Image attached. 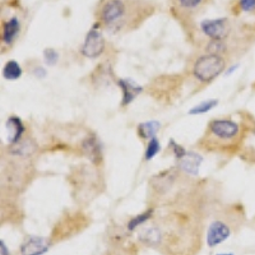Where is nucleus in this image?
I'll return each instance as SVG.
<instances>
[{
    "instance_id": "0eeeda50",
    "label": "nucleus",
    "mask_w": 255,
    "mask_h": 255,
    "mask_svg": "<svg viewBox=\"0 0 255 255\" xmlns=\"http://www.w3.org/2000/svg\"><path fill=\"white\" fill-rule=\"evenodd\" d=\"M231 235V227L222 220H216L209 225L207 234V244L209 248L217 247Z\"/></svg>"
},
{
    "instance_id": "9d476101",
    "label": "nucleus",
    "mask_w": 255,
    "mask_h": 255,
    "mask_svg": "<svg viewBox=\"0 0 255 255\" xmlns=\"http://www.w3.org/2000/svg\"><path fill=\"white\" fill-rule=\"evenodd\" d=\"M202 157L199 154L194 153V152H186L180 159H177V166L181 171L185 174L195 176L199 171V166L202 163Z\"/></svg>"
},
{
    "instance_id": "39448f33",
    "label": "nucleus",
    "mask_w": 255,
    "mask_h": 255,
    "mask_svg": "<svg viewBox=\"0 0 255 255\" xmlns=\"http://www.w3.org/2000/svg\"><path fill=\"white\" fill-rule=\"evenodd\" d=\"M105 46H106V42H105L101 32L99 29L92 28L84 37L83 44L81 46V52L84 58L96 59L102 55V52L105 51Z\"/></svg>"
},
{
    "instance_id": "6ab92c4d",
    "label": "nucleus",
    "mask_w": 255,
    "mask_h": 255,
    "mask_svg": "<svg viewBox=\"0 0 255 255\" xmlns=\"http://www.w3.org/2000/svg\"><path fill=\"white\" fill-rule=\"evenodd\" d=\"M238 9L240 13L255 15V0H238Z\"/></svg>"
},
{
    "instance_id": "aec40b11",
    "label": "nucleus",
    "mask_w": 255,
    "mask_h": 255,
    "mask_svg": "<svg viewBox=\"0 0 255 255\" xmlns=\"http://www.w3.org/2000/svg\"><path fill=\"white\" fill-rule=\"evenodd\" d=\"M44 56H45V61H46V64H49V65H54V64H56V61L59 60L58 52H56L54 49L45 50Z\"/></svg>"
},
{
    "instance_id": "f3484780",
    "label": "nucleus",
    "mask_w": 255,
    "mask_h": 255,
    "mask_svg": "<svg viewBox=\"0 0 255 255\" xmlns=\"http://www.w3.org/2000/svg\"><path fill=\"white\" fill-rule=\"evenodd\" d=\"M217 105H218V100L216 99L207 100V101L202 102V104L197 105V106H194L193 109H190V110H189V114H190V115H200V114H206L208 113V111H211L213 108H216Z\"/></svg>"
},
{
    "instance_id": "6e6552de",
    "label": "nucleus",
    "mask_w": 255,
    "mask_h": 255,
    "mask_svg": "<svg viewBox=\"0 0 255 255\" xmlns=\"http://www.w3.org/2000/svg\"><path fill=\"white\" fill-rule=\"evenodd\" d=\"M208 0H171L172 6L179 15L194 17L206 6Z\"/></svg>"
},
{
    "instance_id": "4be33fe9",
    "label": "nucleus",
    "mask_w": 255,
    "mask_h": 255,
    "mask_svg": "<svg viewBox=\"0 0 255 255\" xmlns=\"http://www.w3.org/2000/svg\"><path fill=\"white\" fill-rule=\"evenodd\" d=\"M217 255H232V254H217Z\"/></svg>"
},
{
    "instance_id": "f8f14e48",
    "label": "nucleus",
    "mask_w": 255,
    "mask_h": 255,
    "mask_svg": "<svg viewBox=\"0 0 255 255\" xmlns=\"http://www.w3.org/2000/svg\"><path fill=\"white\" fill-rule=\"evenodd\" d=\"M20 32V22L17 17L9 18L6 22L3 24V31H1V41L4 45H13L15 40H17L18 35Z\"/></svg>"
},
{
    "instance_id": "1a4fd4ad",
    "label": "nucleus",
    "mask_w": 255,
    "mask_h": 255,
    "mask_svg": "<svg viewBox=\"0 0 255 255\" xmlns=\"http://www.w3.org/2000/svg\"><path fill=\"white\" fill-rule=\"evenodd\" d=\"M118 84H119L120 90L123 92L122 106H127V105L131 104L143 92L142 86L136 84L131 79H118Z\"/></svg>"
},
{
    "instance_id": "2eb2a0df",
    "label": "nucleus",
    "mask_w": 255,
    "mask_h": 255,
    "mask_svg": "<svg viewBox=\"0 0 255 255\" xmlns=\"http://www.w3.org/2000/svg\"><path fill=\"white\" fill-rule=\"evenodd\" d=\"M23 74V69L20 67V64L15 60H9L3 68V77L8 81H15L19 79Z\"/></svg>"
},
{
    "instance_id": "f03ea898",
    "label": "nucleus",
    "mask_w": 255,
    "mask_h": 255,
    "mask_svg": "<svg viewBox=\"0 0 255 255\" xmlns=\"http://www.w3.org/2000/svg\"><path fill=\"white\" fill-rule=\"evenodd\" d=\"M208 135L204 142L212 147L236 148L243 139V128L231 119H215L208 124Z\"/></svg>"
},
{
    "instance_id": "dca6fc26",
    "label": "nucleus",
    "mask_w": 255,
    "mask_h": 255,
    "mask_svg": "<svg viewBox=\"0 0 255 255\" xmlns=\"http://www.w3.org/2000/svg\"><path fill=\"white\" fill-rule=\"evenodd\" d=\"M153 213L154 209L149 208L145 212H143V213H140L139 216H135V217L131 218V220L129 221V223H128V229L130 230V231H135L138 227H140L142 225L147 223L148 221H151L152 217H153Z\"/></svg>"
},
{
    "instance_id": "4468645a",
    "label": "nucleus",
    "mask_w": 255,
    "mask_h": 255,
    "mask_svg": "<svg viewBox=\"0 0 255 255\" xmlns=\"http://www.w3.org/2000/svg\"><path fill=\"white\" fill-rule=\"evenodd\" d=\"M82 149H83L84 154L93 162L97 163L99 161H101V148H100L96 138H86L82 143Z\"/></svg>"
},
{
    "instance_id": "412c9836",
    "label": "nucleus",
    "mask_w": 255,
    "mask_h": 255,
    "mask_svg": "<svg viewBox=\"0 0 255 255\" xmlns=\"http://www.w3.org/2000/svg\"><path fill=\"white\" fill-rule=\"evenodd\" d=\"M0 248H1V255H9V250H8V248H6L4 240L0 241Z\"/></svg>"
},
{
    "instance_id": "9b49d317",
    "label": "nucleus",
    "mask_w": 255,
    "mask_h": 255,
    "mask_svg": "<svg viewBox=\"0 0 255 255\" xmlns=\"http://www.w3.org/2000/svg\"><path fill=\"white\" fill-rule=\"evenodd\" d=\"M6 130H8V140L10 144H17L23 139V134L26 131L23 122L18 116H10L6 120Z\"/></svg>"
},
{
    "instance_id": "7ed1b4c3",
    "label": "nucleus",
    "mask_w": 255,
    "mask_h": 255,
    "mask_svg": "<svg viewBox=\"0 0 255 255\" xmlns=\"http://www.w3.org/2000/svg\"><path fill=\"white\" fill-rule=\"evenodd\" d=\"M227 68L226 58L217 54H204L194 61L191 67V74L202 83H211L220 77Z\"/></svg>"
},
{
    "instance_id": "ddd939ff",
    "label": "nucleus",
    "mask_w": 255,
    "mask_h": 255,
    "mask_svg": "<svg viewBox=\"0 0 255 255\" xmlns=\"http://www.w3.org/2000/svg\"><path fill=\"white\" fill-rule=\"evenodd\" d=\"M159 128H161V123L157 120H149V122L140 123L138 125V135L144 140H151L156 138V134L158 133Z\"/></svg>"
},
{
    "instance_id": "423d86ee",
    "label": "nucleus",
    "mask_w": 255,
    "mask_h": 255,
    "mask_svg": "<svg viewBox=\"0 0 255 255\" xmlns=\"http://www.w3.org/2000/svg\"><path fill=\"white\" fill-rule=\"evenodd\" d=\"M51 239L42 236H31L19 248V255H42L51 247Z\"/></svg>"
},
{
    "instance_id": "20e7f679",
    "label": "nucleus",
    "mask_w": 255,
    "mask_h": 255,
    "mask_svg": "<svg viewBox=\"0 0 255 255\" xmlns=\"http://www.w3.org/2000/svg\"><path fill=\"white\" fill-rule=\"evenodd\" d=\"M200 31L208 38L209 41L215 42H225L227 44V40L230 36L234 35L235 31V24L232 23V20L229 18H217V19H206L203 20L199 26Z\"/></svg>"
},
{
    "instance_id": "f257e3e1",
    "label": "nucleus",
    "mask_w": 255,
    "mask_h": 255,
    "mask_svg": "<svg viewBox=\"0 0 255 255\" xmlns=\"http://www.w3.org/2000/svg\"><path fill=\"white\" fill-rule=\"evenodd\" d=\"M139 12H143L139 0H101L97 8V20L106 28L119 31L138 23V17L133 14Z\"/></svg>"
},
{
    "instance_id": "a211bd4d",
    "label": "nucleus",
    "mask_w": 255,
    "mask_h": 255,
    "mask_svg": "<svg viewBox=\"0 0 255 255\" xmlns=\"http://www.w3.org/2000/svg\"><path fill=\"white\" fill-rule=\"evenodd\" d=\"M161 151V144H159V140L157 138H153L148 142L147 148H145L144 153V159L145 161H151L154 157L158 154V152Z\"/></svg>"
}]
</instances>
